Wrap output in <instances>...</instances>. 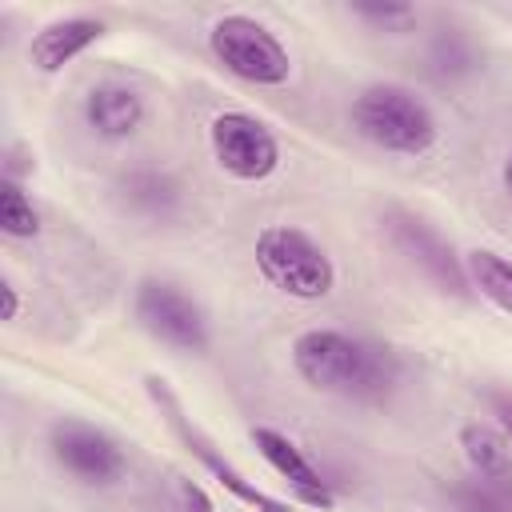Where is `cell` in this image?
Segmentation results:
<instances>
[{"label":"cell","mask_w":512,"mask_h":512,"mask_svg":"<svg viewBox=\"0 0 512 512\" xmlns=\"http://www.w3.org/2000/svg\"><path fill=\"white\" fill-rule=\"evenodd\" d=\"M292 368L312 392L376 400L396 384V356L384 344L348 336L340 328H308L292 340Z\"/></svg>","instance_id":"obj_1"},{"label":"cell","mask_w":512,"mask_h":512,"mask_svg":"<svg viewBox=\"0 0 512 512\" xmlns=\"http://www.w3.org/2000/svg\"><path fill=\"white\" fill-rule=\"evenodd\" d=\"M348 116H352V128L368 144L392 156H424L436 144L432 108L404 84H368L352 100Z\"/></svg>","instance_id":"obj_2"},{"label":"cell","mask_w":512,"mask_h":512,"mask_svg":"<svg viewBox=\"0 0 512 512\" xmlns=\"http://www.w3.org/2000/svg\"><path fill=\"white\" fill-rule=\"evenodd\" d=\"M264 284L292 300H324L336 288V264L316 236L296 224H264L252 244Z\"/></svg>","instance_id":"obj_3"},{"label":"cell","mask_w":512,"mask_h":512,"mask_svg":"<svg viewBox=\"0 0 512 512\" xmlns=\"http://www.w3.org/2000/svg\"><path fill=\"white\" fill-rule=\"evenodd\" d=\"M208 52L216 56V64H224L244 84L280 88V84L292 80V56H288V48L256 16H244V12L220 16L208 28Z\"/></svg>","instance_id":"obj_4"},{"label":"cell","mask_w":512,"mask_h":512,"mask_svg":"<svg viewBox=\"0 0 512 512\" xmlns=\"http://www.w3.org/2000/svg\"><path fill=\"white\" fill-rule=\"evenodd\" d=\"M144 388H148V396H152V404L160 408V416L168 420V428L180 436V444L204 464V472H212V480L232 496V500H240V504H248V508H256V512H292V504H284V500H276V496H268L264 488H256V480H248L188 416H184V408H180V400H176V392L168 388V380L164 376H148L144 380Z\"/></svg>","instance_id":"obj_5"},{"label":"cell","mask_w":512,"mask_h":512,"mask_svg":"<svg viewBox=\"0 0 512 512\" xmlns=\"http://www.w3.org/2000/svg\"><path fill=\"white\" fill-rule=\"evenodd\" d=\"M208 148L216 168L240 184H260L280 168V140L252 112H216L208 124Z\"/></svg>","instance_id":"obj_6"},{"label":"cell","mask_w":512,"mask_h":512,"mask_svg":"<svg viewBox=\"0 0 512 512\" xmlns=\"http://www.w3.org/2000/svg\"><path fill=\"white\" fill-rule=\"evenodd\" d=\"M136 320L176 352H208L212 344L204 308L168 280H144L136 288Z\"/></svg>","instance_id":"obj_7"},{"label":"cell","mask_w":512,"mask_h":512,"mask_svg":"<svg viewBox=\"0 0 512 512\" xmlns=\"http://www.w3.org/2000/svg\"><path fill=\"white\" fill-rule=\"evenodd\" d=\"M48 448H52V460L80 484L108 488L124 476V448L96 424H84L72 416L56 420L48 432Z\"/></svg>","instance_id":"obj_8"},{"label":"cell","mask_w":512,"mask_h":512,"mask_svg":"<svg viewBox=\"0 0 512 512\" xmlns=\"http://www.w3.org/2000/svg\"><path fill=\"white\" fill-rule=\"evenodd\" d=\"M388 236H392V244H396L440 292L460 296V300L472 296V280H468L464 260L456 256V248H452L428 220L408 216V212H396V216H388Z\"/></svg>","instance_id":"obj_9"},{"label":"cell","mask_w":512,"mask_h":512,"mask_svg":"<svg viewBox=\"0 0 512 512\" xmlns=\"http://www.w3.org/2000/svg\"><path fill=\"white\" fill-rule=\"evenodd\" d=\"M252 444H256V452L264 456V464L292 488V496L300 500V504H308V508H336V492H332V484L320 476V468L304 456V448L292 440V436H284L280 428H268V424H256L252 432Z\"/></svg>","instance_id":"obj_10"},{"label":"cell","mask_w":512,"mask_h":512,"mask_svg":"<svg viewBox=\"0 0 512 512\" xmlns=\"http://www.w3.org/2000/svg\"><path fill=\"white\" fill-rule=\"evenodd\" d=\"M100 36H104V20H96V16H60V20H48L28 40V64L36 72L52 76L64 64H72L76 56H84Z\"/></svg>","instance_id":"obj_11"},{"label":"cell","mask_w":512,"mask_h":512,"mask_svg":"<svg viewBox=\"0 0 512 512\" xmlns=\"http://www.w3.org/2000/svg\"><path fill=\"white\" fill-rule=\"evenodd\" d=\"M148 108H144V96L128 84H96L88 96H84V124L104 136V140H128L140 132Z\"/></svg>","instance_id":"obj_12"},{"label":"cell","mask_w":512,"mask_h":512,"mask_svg":"<svg viewBox=\"0 0 512 512\" xmlns=\"http://www.w3.org/2000/svg\"><path fill=\"white\" fill-rule=\"evenodd\" d=\"M460 448L464 460L476 476H512V456H508V436L496 432L484 420H472L460 428Z\"/></svg>","instance_id":"obj_13"},{"label":"cell","mask_w":512,"mask_h":512,"mask_svg":"<svg viewBox=\"0 0 512 512\" xmlns=\"http://www.w3.org/2000/svg\"><path fill=\"white\" fill-rule=\"evenodd\" d=\"M448 512H512V476H464L448 492Z\"/></svg>","instance_id":"obj_14"},{"label":"cell","mask_w":512,"mask_h":512,"mask_svg":"<svg viewBox=\"0 0 512 512\" xmlns=\"http://www.w3.org/2000/svg\"><path fill=\"white\" fill-rule=\"evenodd\" d=\"M464 268H468L472 292H480L488 304L512 316V260L492 248H472L464 256Z\"/></svg>","instance_id":"obj_15"},{"label":"cell","mask_w":512,"mask_h":512,"mask_svg":"<svg viewBox=\"0 0 512 512\" xmlns=\"http://www.w3.org/2000/svg\"><path fill=\"white\" fill-rule=\"evenodd\" d=\"M0 232L8 240H32L40 232V212L16 176L0 180Z\"/></svg>","instance_id":"obj_16"},{"label":"cell","mask_w":512,"mask_h":512,"mask_svg":"<svg viewBox=\"0 0 512 512\" xmlns=\"http://www.w3.org/2000/svg\"><path fill=\"white\" fill-rule=\"evenodd\" d=\"M128 204H136L140 212L164 216L176 204V184L160 172H136V176H128Z\"/></svg>","instance_id":"obj_17"},{"label":"cell","mask_w":512,"mask_h":512,"mask_svg":"<svg viewBox=\"0 0 512 512\" xmlns=\"http://www.w3.org/2000/svg\"><path fill=\"white\" fill-rule=\"evenodd\" d=\"M432 64L440 76H464L476 68V52L460 32H440L432 40Z\"/></svg>","instance_id":"obj_18"},{"label":"cell","mask_w":512,"mask_h":512,"mask_svg":"<svg viewBox=\"0 0 512 512\" xmlns=\"http://www.w3.org/2000/svg\"><path fill=\"white\" fill-rule=\"evenodd\" d=\"M176 512H216V504L208 500V492L196 480H176Z\"/></svg>","instance_id":"obj_19"},{"label":"cell","mask_w":512,"mask_h":512,"mask_svg":"<svg viewBox=\"0 0 512 512\" xmlns=\"http://www.w3.org/2000/svg\"><path fill=\"white\" fill-rule=\"evenodd\" d=\"M352 12L364 16V20H376V24H408L412 20L408 4H356Z\"/></svg>","instance_id":"obj_20"},{"label":"cell","mask_w":512,"mask_h":512,"mask_svg":"<svg viewBox=\"0 0 512 512\" xmlns=\"http://www.w3.org/2000/svg\"><path fill=\"white\" fill-rule=\"evenodd\" d=\"M488 400H492V412H496V420H500L504 436L512 440V392H492Z\"/></svg>","instance_id":"obj_21"},{"label":"cell","mask_w":512,"mask_h":512,"mask_svg":"<svg viewBox=\"0 0 512 512\" xmlns=\"http://www.w3.org/2000/svg\"><path fill=\"white\" fill-rule=\"evenodd\" d=\"M0 296H4V312H0V316L12 324V320L20 316V292H16V284H12V280H0Z\"/></svg>","instance_id":"obj_22"},{"label":"cell","mask_w":512,"mask_h":512,"mask_svg":"<svg viewBox=\"0 0 512 512\" xmlns=\"http://www.w3.org/2000/svg\"><path fill=\"white\" fill-rule=\"evenodd\" d=\"M500 180H504V192H508V200H512V156L504 160V168H500Z\"/></svg>","instance_id":"obj_23"}]
</instances>
